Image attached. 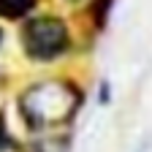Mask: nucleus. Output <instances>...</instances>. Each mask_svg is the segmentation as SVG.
I'll return each mask as SVG.
<instances>
[{
	"label": "nucleus",
	"instance_id": "1",
	"mask_svg": "<svg viewBox=\"0 0 152 152\" xmlns=\"http://www.w3.org/2000/svg\"><path fill=\"white\" fill-rule=\"evenodd\" d=\"M84 103V92L71 79H44L19 92V117L30 130H52L68 125Z\"/></svg>",
	"mask_w": 152,
	"mask_h": 152
},
{
	"label": "nucleus",
	"instance_id": "2",
	"mask_svg": "<svg viewBox=\"0 0 152 152\" xmlns=\"http://www.w3.org/2000/svg\"><path fill=\"white\" fill-rule=\"evenodd\" d=\"M19 46L30 63L49 65L71 54L73 33L57 14H33L19 27Z\"/></svg>",
	"mask_w": 152,
	"mask_h": 152
},
{
	"label": "nucleus",
	"instance_id": "3",
	"mask_svg": "<svg viewBox=\"0 0 152 152\" xmlns=\"http://www.w3.org/2000/svg\"><path fill=\"white\" fill-rule=\"evenodd\" d=\"M41 0H0V19L3 22H25L38 11Z\"/></svg>",
	"mask_w": 152,
	"mask_h": 152
},
{
	"label": "nucleus",
	"instance_id": "4",
	"mask_svg": "<svg viewBox=\"0 0 152 152\" xmlns=\"http://www.w3.org/2000/svg\"><path fill=\"white\" fill-rule=\"evenodd\" d=\"M111 6L114 0H90L87 3V22L95 33H103L106 25H109V16H111Z\"/></svg>",
	"mask_w": 152,
	"mask_h": 152
},
{
	"label": "nucleus",
	"instance_id": "5",
	"mask_svg": "<svg viewBox=\"0 0 152 152\" xmlns=\"http://www.w3.org/2000/svg\"><path fill=\"white\" fill-rule=\"evenodd\" d=\"M68 149V141H63V136H54V139H38L27 147V152H65Z\"/></svg>",
	"mask_w": 152,
	"mask_h": 152
},
{
	"label": "nucleus",
	"instance_id": "6",
	"mask_svg": "<svg viewBox=\"0 0 152 152\" xmlns=\"http://www.w3.org/2000/svg\"><path fill=\"white\" fill-rule=\"evenodd\" d=\"M11 149H16V141H14L11 130L6 125V114H3V109H0V152H11Z\"/></svg>",
	"mask_w": 152,
	"mask_h": 152
},
{
	"label": "nucleus",
	"instance_id": "7",
	"mask_svg": "<svg viewBox=\"0 0 152 152\" xmlns=\"http://www.w3.org/2000/svg\"><path fill=\"white\" fill-rule=\"evenodd\" d=\"M109 98H111V87H109L106 82H101V98H98V101H101V103H109Z\"/></svg>",
	"mask_w": 152,
	"mask_h": 152
},
{
	"label": "nucleus",
	"instance_id": "8",
	"mask_svg": "<svg viewBox=\"0 0 152 152\" xmlns=\"http://www.w3.org/2000/svg\"><path fill=\"white\" fill-rule=\"evenodd\" d=\"M65 3H79V0H65Z\"/></svg>",
	"mask_w": 152,
	"mask_h": 152
},
{
	"label": "nucleus",
	"instance_id": "9",
	"mask_svg": "<svg viewBox=\"0 0 152 152\" xmlns=\"http://www.w3.org/2000/svg\"><path fill=\"white\" fill-rule=\"evenodd\" d=\"M0 44H3V30H0Z\"/></svg>",
	"mask_w": 152,
	"mask_h": 152
}]
</instances>
